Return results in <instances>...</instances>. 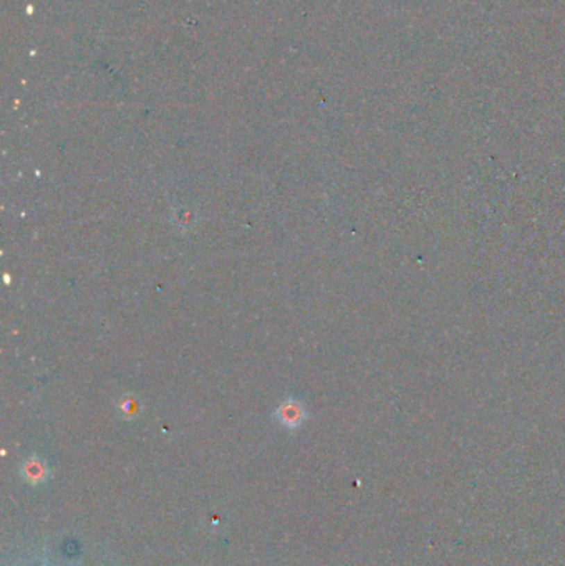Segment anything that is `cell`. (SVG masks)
<instances>
[{"instance_id": "1", "label": "cell", "mask_w": 565, "mask_h": 566, "mask_svg": "<svg viewBox=\"0 0 565 566\" xmlns=\"http://www.w3.org/2000/svg\"><path fill=\"white\" fill-rule=\"evenodd\" d=\"M277 418H279L280 424H284L285 427L295 429L298 427L305 419V411H303V406L298 401H285L284 404L279 407L277 411Z\"/></svg>"}, {"instance_id": "2", "label": "cell", "mask_w": 565, "mask_h": 566, "mask_svg": "<svg viewBox=\"0 0 565 566\" xmlns=\"http://www.w3.org/2000/svg\"><path fill=\"white\" fill-rule=\"evenodd\" d=\"M24 474H25V477H27V480H30V482L37 483V482H42V480L45 479L47 470H45V465L42 464L40 461H28L24 467Z\"/></svg>"}]
</instances>
